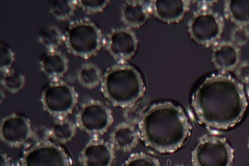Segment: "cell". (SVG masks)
Segmentation results:
<instances>
[{"mask_svg":"<svg viewBox=\"0 0 249 166\" xmlns=\"http://www.w3.org/2000/svg\"><path fill=\"white\" fill-rule=\"evenodd\" d=\"M191 105L202 125L226 130L241 122L249 103L243 85L231 75L220 73L202 81L193 94Z\"/></svg>","mask_w":249,"mask_h":166,"instance_id":"obj_1","label":"cell"},{"mask_svg":"<svg viewBox=\"0 0 249 166\" xmlns=\"http://www.w3.org/2000/svg\"><path fill=\"white\" fill-rule=\"evenodd\" d=\"M191 129L183 108L171 101L150 106L139 124L140 138L144 144L161 154L179 149L190 137Z\"/></svg>","mask_w":249,"mask_h":166,"instance_id":"obj_2","label":"cell"},{"mask_svg":"<svg viewBox=\"0 0 249 166\" xmlns=\"http://www.w3.org/2000/svg\"><path fill=\"white\" fill-rule=\"evenodd\" d=\"M102 94L116 107H130L143 98L146 86L136 68L127 63L111 66L102 77Z\"/></svg>","mask_w":249,"mask_h":166,"instance_id":"obj_3","label":"cell"},{"mask_svg":"<svg viewBox=\"0 0 249 166\" xmlns=\"http://www.w3.org/2000/svg\"><path fill=\"white\" fill-rule=\"evenodd\" d=\"M105 39L101 29L88 19L75 20L64 33V44L71 54L88 59L96 55L104 46Z\"/></svg>","mask_w":249,"mask_h":166,"instance_id":"obj_4","label":"cell"},{"mask_svg":"<svg viewBox=\"0 0 249 166\" xmlns=\"http://www.w3.org/2000/svg\"><path fill=\"white\" fill-rule=\"evenodd\" d=\"M235 154L232 146L223 137L204 135L191 154L193 166H232Z\"/></svg>","mask_w":249,"mask_h":166,"instance_id":"obj_5","label":"cell"},{"mask_svg":"<svg viewBox=\"0 0 249 166\" xmlns=\"http://www.w3.org/2000/svg\"><path fill=\"white\" fill-rule=\"evenodd\" d=\"M78 99L76 90L63 79L50 81L41 94L44 110L55 119L68 118L76 107Z\"/></svg>","mask_w":249,"mask_h":166,"instance_id":"obj_6","label":"cell"},{"mask_svg":"<svg viewBox=\"0 0 249 166\" xmlns=\"http://www.w3.org/2000/svg\"><path fill=\"white\" fill-rule=\"evenodd\" d=\"M224 28V20L219 13L210 9L201 8L189 21L188 32L195 43L210 48L219 43Z\"/></svg>","mask_w":249,"mask_h":166,"instance_id":"obj_7","label":"cell"},{"mask_svg":"<svg viewBox=\"0 0 249 166\" xmlns=\"http://www.w3.org/2000/svg\"><path fill=\"white\" fill-rule=\"evenodd\" d=\"M113 123L112 110L97 100L84 103L78 111L75 119L77 128L94 138L107 132Z\"/></svg>","mask_w":249,"mask_h":166,"instance_id":"obj_8","label":"cell"},{"mask_svg":"<svg viewBox=\"0 0 249 166\" xmlns=\"http://www.w3.org/2000/svg\"><path fill=\"white\" fill-rule=\"evenodd\" d=\"M70 154L51 141L36 143L24 150L19 166H72Z\"/></svg>","mask_w":249,"mask_h":166,"instance_id":"obj_9","label":"cell"},{"mask_svg":"<svg viewBox=\"0 0 249 166\" xmlns=\"http://www.w3.org/2000/svg\"><path fill=\"white\" fill-rule=\"evenodd\" d=\"M104 46L118 64L127 63L136 54L139 39L132 29L117 28L108 33Z\"/></svg>","mask_w":249,"mask_h":166,"instance_id":"obj_10","label":"cell"},{"mask_svg":"<svg viewBox=\"0 0 249 166\" xmlns=\"http://www.w3.org/2000/svg\"><path fill=\"white\" fill-rule=\"evenodd\" d=\"M33 130L34 127L30 119L13 113L1 119L0 138L9 147H21L33 138Z\"/></svg>","mask_w":249,"mask_h":166,"instance_id":"obj_11","label":"cell"},{"mask_svg":"<svg viewBox=\"0 0 249 166\" xmlns=\"http://www.w3.org/2000/svg\"><path fill=\"white\" fill-rule=\"evenodd\" d=\"M115 149L110 142L95 137L87 143L79 154L82 166H112Z\"/></svg>","mask_w":249,"mask_h":166,"instance_id":"obj_12","label":"cell"},{"mask_svg":"<svg viewBox=\"0 0 249 166\" xmlns=\"http://www.w3.org/2000/svg\"><path fill=\"white\" fill-rule=\"evenodd\" d=\"M188 0H153L151 1L152 15L166 24L178 23L190 9Z\"/></svg>","mask_w":249,"mask_h":166,"instance_id":"obj_13","label":"cell"},{"mask_svg":"<svg viewBox=\"0 0 249 166\" xmlns=\"http://www.w3.org/2000/svg\"><path fill=\"white\" fill-rule=\"evenodd\" d=\"M241 53L231 41L219 42L213 47L211 61L222 74L234 71L241 63Z\"/></svg>","mask_w":249,"mask_h":166,"instance_id":"obj_14","label":"cell"},{"mask_svg":"<svg viewBox=\"0 0 249 166\" xmlns=\"http://www.w3.org/2000/svg\"><path fill=\"white\" fill-rule=\"evenodd\" d=\"M152 15L151 1H126L122 4L121 10L122 23L125 27L132 30L144 26Z\"/></svg>","mask_w":249,"mask_h":166,"instance_id":"obj_15","label":"cell"},{"mask_svg":"<svg viewBox=\"0 0 249 166\" xmlns=\"http://www.w3.org/2000/svg\"><path fill=\"white\" fill-rule=\"evenodd\" d=\"M40 69L50 81L62 80L70 68L69 60L59 51H46L39 60Z\"/></svg>","mask_w":249,"mask_h":166,"instance_id":"obj_16","label":"cell"},{"mask_svg":"<svg viewBox=\"0 0 249 166\" xmlns=\"http://www.w3.org/2000/svg\"><path fill=\"white\" fill-rule=\"evenodd\" d=\"M140 134L136 125L124 122L116 126L110 136V143L115 150L128 152L137 147Z\"/></svg>","mask_w":249,"mask_h":166,"instance_id":"obj_17","label":"cell"},{"mask_svg":"<svg viewBox=\"0 0 249 166\" xmlns=\"http://www.w3.org/2000/svg\"><path fill=\"white\" fill-rule=\"evenodd\" d=\"M226 18L236 26L249 28V0H228L224 4Z\"/></svg>","mask_w":249,"mask_h":166,"instance_id":"obj_18","label":"cell"},{"mask_svg":"<svg viewBox=\"0 0 249 166\" xmlns=\"http://www.w3.org/2000/svg\"><path fill=\"white\" fill-rule=\"evenodd\" d=\"M77 128L76 123L71 119L57 118L50 128L51 139L58 143L70 142L76 134Z\"/></svg>","mask_w":249,"mask_h":166,"instance_id":"obj_19","label":"cell"},{"mask_svg":"<svg viewBox=\"0 0 249 166\" xmlns=\"http://www.w3.org/2000/svg\"><path fill=\"white\" fill-rule=\"evenodd\" d=\"M102 77L103 74L101 70L97 65L92 63H86L82 65L77 74L79 85L88 89H92L101 85Z\"/></svg>","mask_w":249,"mask_h":166,"instance_id":"obj_20","label":"cell"},{"mask_svg":"<svg viewBox=\"0 0 249 166\" xmlns=\"http://www.w3.org/2000/svg\"><path fill=\"white\" fill-rule=\"evenodd\" d=\"M37 39L46 51H54L58 50L60 46L64 43V34L57 26L50 25L40 31Z\"/></svg>","mask_w":249,"mask_h":166,"instance_id":"obj_21","label":"cell"},{"mask_svg":"<svg viewBox=\"0 0 249 166\" xmlns=\"http://www.w3.org/2000/svg\"><path fill=\"white\" fill-rule=\"evenodd\" d=\"M77 8L76 0H53L49 3V12L54 19L64 21L74 16Z\"/></svg>","mask_w":249,"mask_h":166,"instance_id":"obj_22","label":"cell"},{"mask_svg":"<svg viewBox=\"0 0 249 166\" xmlns=\"http://www.w3.org/2000/svg\"><path fill=\"white\" fill-rule=\"evenodd\" d=\"M1 85L4 90L16 94L21 91L26 85V77L23 73L13 69L1 73Z\"/></svg>","mask_w":249,"mask_h":166,"instance_id":"obj_23","label":"cell"},{"mask_svg":"<svg viewBox=\"0 0 249 166\" xmlns=\"http://www.w3.org/2000/svg\"><path fill=\"white\" fill-rule=\"evenodd\" d=\"M77 8L89 15L99 14L107 8L111 1L109 0H76Z\"/></svg>","mask_w":249,"mask_h":166,"instance_id":"obj_24","label":"cell"},{"mask_svg":"<svg viewBox=\"0 0 249 166\" xmlns=\"http://www.w3.org/2000/svg\"><path fill=\"white\" fill-rule=\"evenodd\" d=\"M146 109H147L146 105L143 101H142V99L130 105V107L125 108V112L124 113L125 122L133 124L134 125H139Z\"/></svg>","mask_w":249,"mask_h":166,"instance_id":"obj_25","label":"cell"},{"mask_svg":"<svg viewBox=\"0 0 249 166\" xmlns=\"http://www.w3.org/2000/svg\"><path fill=\"white\" fill-rule=\"evenodd\" d=\"M16 61L14 50L6 43L0 44V72L4 73L13 69Z\"/></svg>","mask_w":249,"mask_h":166,"instance_id":"obj_26","label":"cell"},{"mask_svg":"<svg viewBox=\"0 0 249 166\" xmlns=\"http://www.w3.org/2000/svg\"><path fill=\"white\" fill-rule=\"evenodd\" d=\"M122 166H163L159 159L148 154H133L124 161Z\"/></svg>","mask_w":249,"mask_h":166,"instance_id":"obj_27","label":"cell"},{"mask_svg":"<svg viewBox=\"0 0 249 166\" xmlns=\"http://www.w3.org/2000/svg\"><path fill=\"white\" fill-rule=\"evenodd\" d=\"M231 42L239 48L245 46L249 42V28L236 26L231 33Z\"/></svg>","mask_w":249,"mask_h":166,"instance_id":"obj_28","label":"cell"},{"mask_svg":"<svg viewBox=\"0 0 249 166\" xmlns=\"http://www.w3.org/2000/svg\"><path fill=\"white\" fill-rule=\"evenodd\" d=\"M234 71L236 79L242 85L249 84V61L241 62Z\"/></svg>","mask_w":249,"mask_h":166,"instance_id":"obj_29","label":"cell"},{"mask_svg":"<svg viewBox=\"0 0 249 166\" xmlns=\"http://www.w3.org/2000/svg\"><path fill=\"white\" fill-rule=\"evenodd\" d=\"M33 138L36 141V143L45 142V141H50L51 138L50 128L43 127V126H39L37 128H34Z\"/></svg>","mask_w":249,"mask_h":166,"instance_id":"obj_30","label":"cell"},{"mask_svg":"<svg viewBox=\"0 0 249 166\" xmlns=\"http://www.w3.org/2000/svg\"><path fill=\"white\" fill-rule=\"evenodd\" d=\"M1 166H14L12 158L4 152L1 153Z\"/></svg>","mask_w":249,"mask_h":166,"instance_id":"obj_31","label":"cell"},{"mask_svg":"<svg viewBox=\"0 0 249 166\" xmlns=\"http://www.w3.org/2000/svg\"><path fill=\"white\" fill-rule=\"evenodd\" d=\"M247 145H248V149H249V136L248 139V144H247Z\"/></svg>","mask_w":249,"mask_h":166,"instance_id":"obj_32","label":"cell"},{"mask_svg":"<svg viewBox=\"0 0 249 166\" xmlns=\"http://www.w3.org/2000/svg\"><path fill=\"white\" fill-rule=\"evenodd\" d=\"M190 166L181 165H177V166Z\"/></svg>","mask_w":249,"mask_h":166,"instance_id":"obj_33","label":"cell"}]
</instances>
